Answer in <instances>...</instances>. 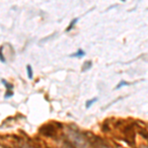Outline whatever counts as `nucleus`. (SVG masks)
Wrapping results in <instances>:
<instances>
[{"label": "nucleus", "mask_w": 148, "mask_h": 148, "mask_svg": "<svg viewBox=\"0 0 148 148\" xmlns=\"http://www.w3.org/2000/svg\"><path fill=\"white\" fill-rule=\"evenodd\" d=\"M140 148H148V146H141Z\"/></svg>", "instance_id": "obj_10"}, {"label": "nucleus", "mask_w": 148, "mask_h": 148, "mask_svg": "<svg viewBox=\"0 0 148 148\" xmlns=\"http://www.w3.org/2000/svg\"><path fill=\"white\" fill-rule=\"evenodd\" d=\"M92 67V61H86V62H84V64H83V68H82V71L83 72H85L86 70H89L90 68Z\"/></svg>", "instance_id": "obj_4"}, {"label": "nucleus", "mask_w": 148, "mask_h": 148, "mask_svg": "<svg viewBox=\"0 0 148 148\" xmlns=\"http://www.w3.org/2000/svg\"><path fill=\"white\" fill-rule=\"evenodd\" d=\"M79 21V17L78 18H74V19H72V21L70 22V24L68 25V27L66 28V32H69V31H71L72 29L74 28V26L76 25V23Z\"/></svg>", "instance_id": "obj_2"}, {"label": "nucleus", "mask_w": 148, "mask_h": 148, "mask_svg": "<svg viewBox=\"0 0 148 148\" xmlns=\"http://www.w3.org/2000/svg\"><path fill=\"white\" fill-rule=\"evenodd\" d=\"M98 101V98H93V99H91V100H89V101H87L86 102V108L87 109H89L90 107L92 106L94 103H96Z\"/></svg>", "instance_id": "obj_6"}, {"label": "nucleus", "mask_w": 148, "mask_h": 148, "mask_svg": "<svg viewBox=\"0 0 148 148\" xmlns=\"http://www.w3.org/2000/svg\"><path fill=\"white\" fill-rule=\"evenodd\" d=\"M0 61L1 62H5L6 59L4 57V54H3V46L0 47Z\"/></svg>", "instance_id": "obj_8"}, {"label": "nucleus", "mask_w": 148, "mask_h": 148, "mask_svg": "<svg viewBox=\"0 0 148 148\" xmlns=\"http://www.w3.org/2000/svg\"><path fill=\"white\" fill-rule=\"evenodd\" d=\"M128 85H130V83L126 82V81H125V80H121V82L116 86V90H118V89H121V88L123 87V86H128Z\"/></svg>", "instance_id": "obj_5"}, {"label": "nucleus", "mask_w": 148, "mask_h": 148, "mask_svg": "<svg viewBox=\"0 0 148 148\" xmlns=\"http://www.w3.org/2000/svg\"><path fill=\"white\" fill-rule=\"evenodd\" d=\"M98 148H110V147L107 146V145H105V144H100V146Z\"/></svg>", "instance_id": "obj_9"}, {"label": "nucleus", "mask_w": 148, "mask_h": 148, "mask_svg": "<svg viewBox=\"0 0 148 148\" xmlns=\"http://www.w3.org/2000/svg\"><path fill=\"white\" fill-rule=\"evenodd\" d=\"M2 83H3V84L6 86L7 91H11V92H12V90H13V85L10 84V83H8V82H7V81H5L4 79L2 80Z\"/></svg>", "instance_id": "obj_7"}, {"label": "nucleus", "mask_w": 148, "mask_h": 148, "mask_svg": "<svg viewBox=\"0 0 148 148\" xmlns=\"http://www.w3.org/2000/svg\"><path fill=\"white\" fill-rule=\"evenodd\" d=\"M27 75H28V78L29 79H33L34 77V73H33V68L30 64L27 65Z\"/></svg>", "instance_id": "obj_3"}, {"label": "nucleus", "mask_w": 148, "mask_h": 148, "mask_svg": "<svg viewBox=\"0 0 148 148\" xmlns=\"http://www.w3.org/2000/svg\"><path fill=\"white\" fill-rule=\"evenodd\" d=\"M83 56H85V51H83L82 49H78L76 52L70 54V57H79V58H81V57H83Z\"/></svg>", "instance_id": "obj_1"}]
</instances>
